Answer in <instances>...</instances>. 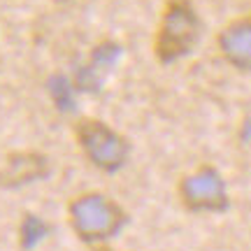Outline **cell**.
<instances>
[{
  "label": "cell",
  "mask_w": 251,
  "mask_h": 251,
  "mask_svg": "<svg viewBox=\"0 0 251 251\" xmlns=\"http://www.w3.org/2000/svg\"><path fill=\"white\" fill-rule=\"evenodd\" d=\"M24 237H28V240H37L40 237V233H42V226L37 224L35 219H28L26 224H24Z\"/></svg>",
  "instance_id": "cell-7"
},
{
  "label": "cell",
  "mask_w": 251,
  "mask_h": 251,
  "mask_svg": "<svg viewBox=\"0 0 251 251\" xmlns=\"http://www.w3.org/2000/svg\"><path fill=\"white\" fill-rule=\"evenodd\" d=\"M200 19L188 0H168L163 9L161 26L153 42V54L163 63L186 56L198 42Z\"/></svg>",
  "instance_id": "cell-1"
},
{
  "label": "cell",
  "mask_w": 251,
  "mask_h": 251,
  "mask_svg": "<svg viewBox=\"0 0 251 251\" xmlns=\"http://www.w3.org/2000/svg\"><path fill=\"white\" fill-rule=\"evenodd\" d=\"M219 47L230 65L251 72V19H237L224 28L219 35Z\"/></svg>",
  "instance_id": "cell-5"
},
{
  "label": "cell",
  "mask_w": 251,
  "mask_h": 251,
  "mask_svg": "<svg viewBox=\"0 0 251 251\" xmlns=\"http://www.w3.org/2000/svg\"><path fill=\"white\" fill-rule=\"evenodd\" d=\"M77 140L84 153L100 170H119L128 156V144L102 121H81L77 126Z\"/></svg>",
  "instance_id": "cell-3"
},
{
  "label": "cell",
  "mask_w": 251,
  "mask_h": 251,
  "mask_svg": "<svg viewBox=\"0 0 251 251\" xmlns=\"http://www.w3.org/2000/svg\"><path fill=\"white\" fill-rule=\"evenodd\" d=\"M98 251H109V249H98Z\"/></svg>",
  "instance_id": "cell-8"
},
{
  "label": "cell",
  "mask_w": 251,
  "mask_h": 251,
  "mask_svg": "<svg viewBox=\"0 0 251 251\" xmlns=\"http://www.w3.org/2000/svg\"><path fill=\"white\" fill-rule=\"evenodd\" d=\"M181 200L188 209H224L226 188L221 177L212 168H200L181 181Z\"/></svg>",
  "instance_id": "cell-4"
},
{
  "label": "cell",
  "mask_w": 251,
  "mask_h": 251,
  "mask_svg": "<svg viewBox=\"0 0 251 251\" xmlns=\"http://www.w3.org/2000/svg\"><path fill=\"white\" fill-rule=\"evenodd\" d=\"M70 221L84 242H96L114 235L126 224L121 207L100 193H86L70 205Z\"/></svg>",
  "instance_id": "cell-2"
},
{
  "label": "cell",
  "mask_w": 251,
  "mask_h": 251,
  "mask_svg": "<svg viewBox=\"0 0 251 251\" xmlns=\"http://www.w3.org/2000/svg\"><path fill=\"white\" fill-rule=\"evenodd\" d=\"M47 172V161L37 153H21L9 158L7 172L2 177V184H28L35 177H42Z\"/></svg>",
  "instance_id": "cell-6"
}]
</instances>
